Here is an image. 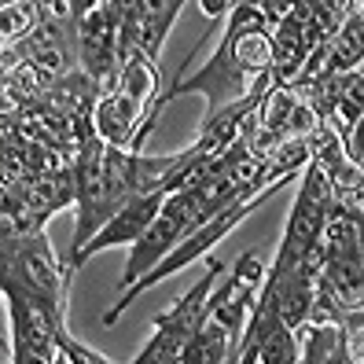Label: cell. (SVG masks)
Instances as JSON below:
<instances>
[{
	"label": "cell",
	"instance_id": "277c9868",
	"mask_svg": "<svg viewBox=\"0 0 364 364\" xmlns=\"http://www.w3.org/2000/svg\"><path fill=\"white\" fill-rule=\"evenodd\" d=\"M262 276H265L262 258L254 250H247L235 262V269L213 287L210 316L196 331V338L184 346L181 364H235V346H240V335H243L254 294L262 287Z\"/></svg>",
	"mask_w": 364,
	"mask_h": 364
},
{
	"label": "cell",
	"instance_id": "9c48e42d",
	"mask_svg": "<svg viewBox=\"0 0 364 364\" xmlns=\"http://www.w3.org/2000/svg\"><path fill=\"white\" fill-rule=\"evenodd\" d=\"M320 125L313 103L298 89H269L262 107L243 122V136L250 144V151L265 159L272 147H280L287 140H309L313 129Z\"/></svg>",
	"mask_w": 364,
	"mask_h": 364
},
{
	"label": "cell",
	"instance_id": "3957f363",
	"mask_svg": "<svg viewBox=\"0 0 364 364\" xmlns=\"http://www.w3.org/2000/svg\"><path fill=\"white\" fill-rule=\"evenodd\" d=\"M74 269L59 258L48 232H18L0 218V298H18L67 331Z\"/></svg>",
	"mask_w": 364,
	"mask_h": 364
},
{
	"label": "cell",
	"instance_id": "7a4b0ae2",
	"mask_svg": "<svg viewBox=\"0 0 364 364\" xmlns=\"http://www.w3.org/2000/svg\"><path fill=\"white\" fill-rule=\"evenodd\" d=\"M140 155L144 151H118L103 140H85L77 155L70 159V181H74V240L70 258H77L81 247L114 218L133 196H144L140 181Z\"/></svg>",
	"mask_w": 364,
	"mask_h": 364
},
{
	"label": "cell",
	"instance_id": "e0dca14e",
	"mask_svg": "<svg viewBox=\"0 0 364 364\" xmlns=\"http://www.w3.org/2000/svg\"><path fill=\"white\" fill-rule=\"evenodd\" d=\"M52 364H70V360H67V357H63V350H59V353H55V360H52Z\"/></svg>",
	"mask_w": 364,
	"mask_h": 364
},
{
	"label": "cell",
	"instance_id": "ac0fdd59",
	"mask_svg": "<svg viewBox=\"0 0 364 364\" xmlns=\"http://www.w3.org/2000/svg\"><path fill=\"white\" fill-rule=\"evenodd\" d=\"M350 364H364V357H353V360H350Z\"/></svg>",
	"mask_w": 364,
	"mask_h": 364
},
{
	"label": "cell",
	"instance_id": "ba28073f",
	"mask_svg": "<svg viewBox=\"0 0 364 364\" xmlns=\"http://www.w3.org/2000/svg\"><path fill=\"white\" fill-rule=\"evenodd\" d=\"M335 213V199H331V184L324 177V169L316 162H306L302 169V184H298V196L291 206V218L284 228V240L276 247L272 265H298L309 262L316 254L320 232H324L328 218Z\"/></svg>",
	"mask_w": 364,
	"mask_h": 364
},
{
	"label": "cell",
	"instance_id": "6da1fadb",
	"mask_svg": "<svg viewBox=\"0 0 364 364\" xmlns=\"http://www.w3.org/2000/svg\"><path fill=\"white\" fill-rule=\"evenodd\" d=\"M269 77H272V26L265 23V15L258 11L254 0H240V4H232L228 26L213 55L206 59V67L169 85L159 107H166L177 96L196 92V96H206L203 122H213L218 114L232 111V107L269 92L272 89Z\"/></svg>",
	"mask_w": 364,
	"mask_h": 364
},
{
	"label": "cell",
	"instance_id": "7c38bea8",
	"mask_svg": "<svg viewBox=\"0 0 364 364\" xmlns=\"http://www.w3.org/2000/svg\"><path fill=\"white\" fill-rule=\"evenodd\" d=\"M184 11V0H122L118 30V67L125 55H144L159 63L162 45Z\"/></svg>",
	"mask_w": 364,
	"mask_h": 364
},
{
	"label": "cell",
	"instance_id": "8992f818",
	"mask_svg": "<svg viewBox=\"0 0 364 364\" xmlns=\"http://www.w3.org/2000/svg\"><path fill=\"white\" fill-rule=\"evenodd\" d=\"M360 218L331 213L316 243V291L342 313H364Z\"/></svg>",
	"mask_w": 364,
	"mask_h": 364
},
{
	"label": "cell",
	"instance_id": "5b68a950",
	"mask_svg": "<svg viewBox=\"0 0 364 364\" xmlns=\"http://www.w3.org/2000/svg\"><path fill=\"white\" fill-rule=\"evenodd\" d=\"M353 4L346 0H294L272 26V89H291L320 45H328Z\"/></svg>",
	"mask_w": 364,
	"mask_h": 364
},
{
	"label": "cell",
	"instance_id": "9a60e30c",
	"mask_svg": "<svg viewBox=\"0 0 364 364\" xmlns=\"http://www.w3.org/2000/svg\"><path fill=\"white\" fill-rule=\"evenodd\" d=\"M199 11L206 18H221V15L232 11V0H199Z\"/></svg>",
	"mask_w": 364,
	"mask_h": 364
},
{
	"label": "cell",
	"instance_id": "2e32d148",
	"mask_svg": "<svg viewBox=\"0 0 364 364\" xmlns=\"http://www.w3.org/2000/svg\"><path fill=\"white\" fill-rule=\"evenodd\" d=\"M0 218L15 221V191L8 184H0Z\"/></svg>",
	"mask_w": 364,
	"mask_h": 364
},
{
	"label": "cell",
	"instance_id": "5bb4252c",
	"mask_svg": "<svg viewBox=\"0 0 364 364\" xmlns=\"http://www.w3.org/2000/svg\"><path fill=\"white\" fill-rule=\"evenodd\" d=\"M4 306L11 320V364H52L59 353L55 335H63V328L18 298H4Z\"/></svg>",
	"mask_w": 364,
	"mask_h": 364
},
{
	"label": "cell",
	"instance_id": "4fadbf2b",
	"mask_svg": "<svg viewBox=\"0 0 364 364\" xmlns=\"http://www.w3.org/2000/svg\"><path fill=\"white\" fill-rule=\"evenodd\" d=\"M162 203H166V191H144V196H133L129 203H125L111 221H107L89 243L81 247V254L77 258H70V269L77 272L85 262L92 258V254H100V250H111V247H133L140 235L151 228V221L159 218V210H162Z\"/></svg>",
	"mask_w": 364,
	"mask_h": 364
},
{
	"label": "cell",
	"instance_id": "8fae6325",
	"mask_svg": "<svg viewBox=\"0 0 364 364\" xmlns=\"http://www.w3.org/2000/svg\"><path fill=\"white\" fill-rule=\"evenodd\" d=\"M196 225H199V213H196L191 196L184 188L169 191L162 210H159V218L151 221V228H147L140 240L133 243V250H129V262H125V269H122V291L133 287L136 280H144V276L151 272Z\"/></svg>",
	"mask_w": 364,
	"mask_h": 364
},
{
	"label": "cell",
	"instance_id": "52a82bcc",
	"mask_svg": "<svg viewBox=\"0 0 364 364\" xmlns=\"http://www.w3.org/2000/svg\"><path fill=\"white\" fill-rule=\"evenodd\" d=\"M225 265L218 258L206 262V272L199 276V284L191 287L184 298H177L173 309H166L155 316V335L147 338V346L129 360V364H181V353L191 338H196V331L206 324L210 316V294L213 287H218Z\"/></svg>",
	"mask_w": 364,
	"mask_h": 364
},
{
	"label": "cell",
	"instance_id": "30bf717a",
	"mask_svg": "<svg viewBox=\"0 0 364 364\" xmlns=\"http://www.w3.org/2000/svg\"><path fill=\"white\" fill-rule=\"evenodd\" d=\"M118 30L122 0H89L74 26L77 70L89 74L100 89H111L118 77Z\"/></svg>",
	"mask_w": 364,
	"mask_h": 364
}]
</instances>
